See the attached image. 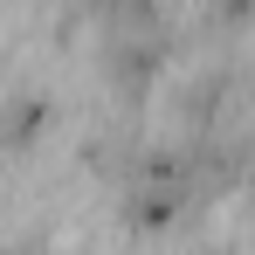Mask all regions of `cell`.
<instances>
[{"label": "cell", "mask_w": 255, "mask_h": 255, "mask_svg": "<svg viewBox=\"0 0 255 255\" xmlns=\"http://www.w3.org/2000/svg\"><path fill=\"white\" fill-rule=\"evenodd\" d=\"M249 186H255V166H249Z\"/></svg>", "instance_id": "cell-2"}, {"label": "cell", "mask_w": 255, "mask_h": 255, "mask_svg": "<svg viewBox=\"0 0 255 255\" xmlns=\"http://www.w3.org/2000/svg\"><path fill=\"white\" fill-rule=\"evenodd\" d=\"M221 255H228V249H221Z\"/></svg>", "instance_id": "cell-3"}, {"label": "cell", "mask_w": 255, "mask_h": 255, "mask_svg": "<svg viewBox=\"0 0 255 255\" xmlns=\"http://www.w3.org/2000/svg\"><path fill=\"white\" fill-rule=\"evenodd\" d=\"M35 131H42V104H35V90H21V97L7 104V145L21 152V145H28Z\"/></svg>", "instance_id": "cell-1"}]
</instances>
